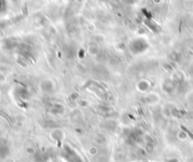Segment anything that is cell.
<instances>
[{
  "instance_id": "6da1fadb",
  "label": "cell",
  "mask_w": 193,
  "mask_h": 162,
  "mask_svg": "<svg viewBox=\"0 0 193 162\" xmlns=\"http://www.w3.org/2000/svg\"><path fill=\"white\" fill-rule=\"evenodd\" d=\"M7 9H8L7 0H0V14L7 11Z\"/></svg>"
}]
</instances>
